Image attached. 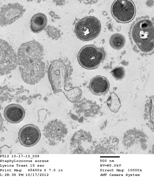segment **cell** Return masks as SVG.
Listing matches in <instances>:
<instances>
[{
    "label": "cell",
    "mask_w": 154,
    "mask_h": 182,
    "mask_svg": "<svg viewBox=\"0 0 154 182\" xmlns=\"http://www.w3.org/2000/svg\"><path fill=\"white\" fill-rule=\"evenodd\" d=\"M106 103L110 109L115 113L118 112L121 106V102L117 95L112 92L107 100Z\"/></svg>",
    "instance_id": "cell-14"
},
{
    "label": "cell",
    "mask_w": 154,
    "mask_h": 182,
    "mask_svg": "<svg viewBox=\"0 0 154 182\" xmlns=\"http://www.w3.org/2000/svg\"><path fill=\"white\" fill-rule=\"evenodd\" d=\"M68 71L67 65L63 60H54L51 62L48 69V77L55 92L64 89Z\"/></svg>",
    "instance_id": "cell-2"
},
{
    "label": "cell",
    "mask_w": 154,
    "mask_h": 182,
    "mask_svg": "<svg viewBox=\"0 0 154 182\" xmlns=\"http://www.w3.org/2000/svg\"><path fill=\"white\" fill-rule=\"evenodd\" d=\"M110 84L107 79L101 76H97L91 79L89 84V88L94 94L101 95L108 91Z\"/></svg>",
    "instance_id": "cell-12"
},
{
    "label": "cell",
    "mask_w": 154,
    "mask_h": 182,
    "mask_svg": "<svg viewBox=\"0 0 154 182\" xmlns=\"http://www.w3.org/2000/svg\"><path fill=\"white\" fill-rule=\"evenodd\" d=\"M19 65L22 74H29L30 81L33 83L39 81L44 72V64L41 60L31 61Z\"/></svg>",
    "instance_id": "cell-10"
},
{
    "label": "cell",
    "mask_w": 154,
    "mask_h": 182,
    "mask_svg": "<svg viewBox=\"0 0 154 182\" xmlns=\"http://www.w3.org/2000/svg\"><path fill=\"white\" fill-rule=\"evenodd\" d=\"M64 1L60 0V1H55L56 2V4L57 5H62L63 4H64V3H63V2Z\"/></svg>",
    "instance_id": "cell-19"
},
{
    "label": "cell",
    "mask_w": 154,
    "mask_h": 182,
    "mask_svg": "<svg viewBox=\"0 0 154 182\" xmlns=\"http://www.w3.org/2000/svg\"><path fill=\"white\" fill-rule=\"evenodd\" d=\"M46 31L48 35L53 39H57L60 36V31L53 26H48L46 29Z\"/></svg>",
    "instance_id": "cell-18"
},
{
    "label": "cell",
    "mask_w": 154,
    "mask_h": 182,
    "mask_svg": "<svg viewBox=\"0 0 154 182\" xmlns=\"http://www.w3.org/2000/svg\"><path fill=\"white\" fill-rule=\"evenodd\" d=\"M111 72L114 77L117 80H122L125 76V70L123 67H116Z\"/></svg>",
    "instance_id": "cell-17"
},
{
    "label": "cell",
    "mask_w": 154,
    "mask_h": 182,
    "mask_svg": "<svg viewBox=\"0 0 154 182\" xmlns=\"http://www.w3.org/2000/svg\"><path fill=\"white\" fill-rule=\"evenodd\" d=\"M4 115L5 119L9 122L16 124L23 120L25 116V112L21 106L18 104L13 103L5 107Z\"/></svg>",
    "instance_id": "cell-11"
},
{
    "label": "cell",
    "mask_w": 154,
    "mask_h": 182,
    "mask_svg": "<svg viewBox=\"0 0 154 182\" xmlns=\"http://www.w3.org/2000/svg\"><path fill=\"white\" fill-rule=\"evenodd\" d=\"M41 136L40 131L38 127L32 124L23 126L18 133V138L21 144L26 147H30L37 143Z\"/></svg>",
    "instance_id": "cell-9"
},
{
    "label": "cell",
    "mask_w": 154,
    "mask_h": 182,
    "mask_svg": "<svg viewBox=\"0 0 154 182\" xmlns=\"http://www.w3.org/2000/svg\"><path fill=\"white\" fill-rule=\"evenodd\" d=\"M125 42V37L119 33H115L112 35L109 40V43L113 48L119 49L123 47Z\"/></svg>",
    "instance_id": "cell-15"
},
{
    "label": "cell",
    "mask_w": 154,
    "mask_h": 182,
    "mask_svg": "<svg viewBox=\"0 0 154 182\" xmlns=\"http://www.w3.org/2000/svg\"><path fill=\"white\" fill-rule=\"evenodd\" d=\"M112 14L118 21L126 23L134 18L136 8L134 2L131 0H116L111 7Z\"/></svg>",
    "instance_id": "cell-5"
},
{
    "label": "cell",
    "mask_w": 154,
    "mask_h": 182,
    "mask_svg": "<svg viewBox=\"0 0 154 182\" xmlns=\"http://www.w3.org/2000/svg\"><path fill=\"white\" fill-rule=\"evenodd\" d=\"M47 23V17L44 14L41 13H36L33 15L31 19L30 29L34 33H38L45 28Z\"/></svg>",
    "instance_id": "cell-13"
},
{
    "label": "cell",
    "mask_w": 154,
    "mask_h": 182,
    "mask_svg": "<svg viewBox=\"0 0 154 182\" xmlns=\"http://www.w3.org/2000/svg\"><path fill=\"white\" fill-rule=\"evenodd\" d=\"M0 58L1 69L9 70L16 67L17 55L12 47L6 41L0 39Z\"/></svg>",
    "instance_id": "cell-8"
},
{
    "label": "cell",
    "mask_w": 154,
    "mask_h": 182,
    "mask_svg": "<svg viewBox=\"0 0 154 182\" xmlns=\"http://www.w3.org/2000/svg\"><path fill=\"white\" fill-rule=\"evenodd\" d=\"M133 39L140 50L149 52L153 49L154 45V24L147 19L139 20L134 25L132 29Z\"/></svg>",
    "instance_id": "cell-1"
},
{
    "label": "cell",
    "mask_w": 154,
    "mask_h": 182,
    "mask_svg": "<svg viewBox=\"0 0 154 182\" xmlns=\"http://www.w3.org/2000/svg\"><path fill=\"white\" fill-rule=\"evenodd\" d=\"M26 10L23 5L17 2L3 5L0 8V26H6L12 24L22 17Z\"/></svg>",
    "instance_id": "cell-6"
},
{
    "label": "cell",
    "mask_w": 154,
    "mask_h": 182,
    "mask_svg": "<svg viewBox=\"0 0 154 182\" xmlns=\"http://www.w3.org/2000/svg\"><path fill=\"white\" fill-rule=\"evenodd\" d=\"M105 53L102 49L93 45L84 47L80 51L78 59L80 64L88 69H93L97 67L103 60Z\"/></svg>",
    "instance_id": "cell-3"
},
{
    "label": "cell",
    "mask_w": 154,
    "mask_h": 182,
    "mask_svg": "<svg viewBox=\"0 0 154 182\" xmlns=\"http://www.w3.org/2000/svg\"><path fill=\"white\" fill-rule=\"evenodd\" d=\"M67 99L72 102H75L82 95V91L78 86L75 87L68 90L63 91Z\"/></svg>",
    "instance_id": "cell-16"
},
{
    "label": "cell",
    "mask_w": 154,
    "mask_h": 182,
    "mask_svg": "<svg viewBox=\"0 0 154 182\" xmlns=\"http://www.w3.org/2000/svg\"><path fill=\"white\" fill-rule=\"evenodd\" d=\"M101 30L99 21L96 17H88L79 21L76 24L75 31L80 39L87 41L96 38Z\"/></svg>",
    "instance_id": "cell-4"
},
{
    "label": "cell",
    "mask_w": 154,
    "mask_h": 182,
    "mask_svg": "<svg viewBox=\"0 0 154 182\" xmlns=\"http://www.w3.org/2000/svg\"><path fill=\"white\" fill-rule=\"evenodd\" d=\"M43 50L42 46L35 40L23 43L18 50V61L42 59Z\"/></svg>",
    "instance_id": "cell-7"
}]
</instances>
